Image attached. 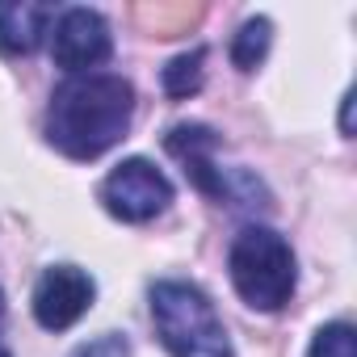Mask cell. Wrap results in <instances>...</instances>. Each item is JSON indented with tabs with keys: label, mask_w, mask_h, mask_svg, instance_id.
Returning a JSON list of instances; mask_svg holds the SVG:
<instances>
[{
	"label": "cell",
	"mask_w": 357,
	"mask_h": 357,
	"mask_svg": "<svg viewBox=\"0 0 357 357\" xmlns=\"http://www.w3.org/2000/svg\"><path fill=\"white\" fill-rule=\"evenodd\" d=\"M135 118V89L114 72L68 76L47 109V139L72 160H97L126 139Z\"/></svg>",
	"instance_id": "cell-1"
},
{
	"label": "cell",
	"mask_w": 357,
	"mask_h": 357,
	"mask_svg": "<svg viewBox=\"0 0 357 357\" xmlns=\"http://www.w3.org/2000/svg\"><path fill=\"white\" fill-rule=\"evenodd\" d=\"M151 319L172 357H236L211 294L194 282H155Z\"/></svg>",
	"instance_id": "cell-2"
},
{
	"label": "cell",
	"mask_w": 357,
	"mask_h": 357,
	"mask_svg": "<svg viewBox=\"0 0 357 357\" xmlns=\"http://www.w3.org/2000/svg\"><path fill=\"white\" fill-rule=\"evenodd\" d=\"M227 269H231L236 294L252 311H282L298 282L294 252H290L286 236H278L273 227H244L231 240Z\"/></svg>",
	"instance_id": "cell-3"
},
{
	"label": "cell",
	"mask_w": 357,
	"mask_h": 357,
	"mask_svg": "<svg viewBox=\"0 0 357 357\" xmlns=\"http://www.w3.org/2000/svg\"><path fill=\"white\" fill-rule=\"evenodd\" d=\"M172 202V181L143 155L122 160L101 181V206L122 223H147L164 215Z\"/></svg>",
	"instance_id": "cell-4"
},
{
	"label": "cell",
	"mask_w": 357,
	"mask_h": 357,
	"mask_svg": "<svg viewBox=\"0 0 357 357\" xmlns=\"http://www.w3.org/2000/svg\"><path fill=\"white\" fill-rule=\"evenodd\" d=\"M51 55L72 76H84V72L101 68L114 55L109 22L97 9H68V13H59L55 30H51Z\"/></svg>",
	"instance_id": "cell-5"
},
{
	"label": "cell",
	"mask_w": 357,
	"mask_h": 357,
	"mask_svg": "<svg viewBox=\"0 0 357 357\" xmlns=\"http://www.w3.org/2000/svg\"><path fill=\"white\" fill-rule=\"evenodd\" d=\"M97 298V282L80 265H51L34 286V319L47 332H68L89 315Z\"/></svg>",
	"instance_id": "cell-6"
},
{
	"label": "cell",
	"mask_w": 357,
	"mask_h": 357,
	"mask_svg": "<svg viewBox=\"0 0 357 357\" xmlns=\"http://www.w3.org/2000/svg\"><path fill=\"white\" fill-rule=\"evenodd\" d=\"M164 147L185 164V176H190V181H194L202 194H211V198H219V202L231 198V185H227L223 168H215L219 135H215L211 126H198V122H190V126H172V130L164 135Z\"/></svg>",
	"instance_id": "cell-7"
},
{
	"label": "cell",
	"mask_w": 357,
	"mask_h": 357,
	"mask_svg": "<svg viewBox=\"0 0 357 357\" xmlns=\"http://www.w3.org/2000/svg\"><path fill=\"white\" fill-rule=\"evenodd\" d=\"M51 22H55L51 5H38V0H0V51L5 55L38 51Z\"/></svg>",
	"instance_id": "cell-8"
},
{
	"label": "cell",
	"mask_w": 357,
	"mask_h": 357,
	"mask_svg": "<svg viewBox=\"0 0 357 357\" xmlns=\"http://www.w3.org/2000/svg\"><path fill=\"white\" fill-rule=\"evenodd\" d=\"M269 43H273V22L269 17H248L240 26V34L231 38V63L240 72H257L261 59L269 55Z\"/></svg>",
	"instance_id": "cell-9"
},
{
	"label": "cell",
	"mask_w": 357,
	"mask_h": 357,
	"mask_svg": "<svg viewBox=\"0 0 357 357\" xmlns=\"http://www.w3.org/2000/svg\"><path fill=\"white\" fill-rule=\"evenodd\" d=\"M202 80H206V51H202V47L176 55V59L164 68V93H168L172 101L194 97V93L202 89Z\"/></svg>",
	"instance_id": "cell-10"
},
{
	"label": "cell",
	"mask_w": 357,
	"mask_h": 357,
	"mask_svg": "<svg viewBox=\"0 0 357 357\" xmlns=\"http://www.w3.org/2000/svg\"><path fill=\"white\" fill-rule=\"evenodd\" d=\"M311 357H357L353 349V328L349 324H328L311 340Z\"/></svg>",
	"instance_id": "cell-11"
},
{
	"label": "cell",
	"mask_w": 357,
	"mask_h": 357,
	"mask_svg": "<svg viewBox=\"0 0 357 357\" xmlns=\"http://www.w3.org/2000/svg\"><path fill=\"white\" fill-rule=\"evenodd\" d=\"M72 357H130V344H126V336L105 332V336H97V340H89V344H80Z\"/></svg>",
	"instance_id": "cell-12"
},
{
	"label": "cell",
	"mask_w": 357,
	"mask_h": 357,
	"mask_svg": "<svg viewBox=\"0 0 357 357\" xmlns=\"http://www.w3.org/2000/svg\"><path fill=\"white\" fill-rule=\"evenodd\" d=\"M0 315H5V294H0Z\"/></svg>",
	"instance_id": "cell-13"
},
{
	"label": "cell",
	"mask_w": 357,
	"mask_h": 357,
	"mask_svg": "<svg viewBox=\"0 0 357 357\" xmlns=\"http://www.w3.org/2000/svg\"><path fill=\"white\" fill-rule=\"evenodd\" d=\"M0 357H9V349H5V344H0Z\"/></svg>",
	"instance_id": "cell-14"
}]
</instances>
